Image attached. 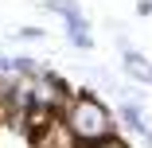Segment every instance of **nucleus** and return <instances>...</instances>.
<instances>
[{
  "label": "nucleus",
  "instance_id": "3",
  "mask_svg": "<svg viewBox=\"0 0 152 148\" xmlns=\"http://www.w3.org/2000/svg\"><path fill=\"white\" fill-rule=\"evenodd\" d=\"M121 63H125V70H129V78H137L140 86H152V63L140 55V51H133L129 43H125V55H121Z\"/></svg>",
  "mask_w": 152,
  "mask_h": 148
},
{
  "label": "nucleus",
  "instance_id": "8",
  "mask_svg": "<svg viewBox=\"0 0 152 148\" xmlns=\"http://www.w3.org/2000/svg\"><path fill=\"white\" fill-rule=\"evenodd\" d=\"M20 39H43V31L39 27H27V31H20Z\"/></svg>",
  "mask_w": 152,
  "mask_h": 148
},
{
  "label": "nucleus",
  "instance_id": "7",
  "mask_svg": "<svg viewBox=\"0 0 152 148\" xmlns=\"http://www.w3.org/2000/svg\"><path fill=\"white\" fill-rule=\"evenodd\" d=\"M90 148H129V140H121V136L113 133V136H105V140H98V144H90Z\"/></svg>",
  "mask_w": 152,
  "mask_h": 148
},
{
  "label": "nucleus",
  "instance_id": "6",
  "mask_svg": "<svg viewBox=\"0 0 152 148\" xmlns=\"http://www.w3.org/2000/svg\"><path fill=\"white\" fill-rule=\"evenodd\" d=\"M78 4H74V0H47V12H58V16H70Z\"/></svg>",
  "mask_w": 152,
  "mask_h": 148
},
{
  "label": "nucleus",
  "instance_id": "9",
  "mask_svg": "<svg viewBox=\"0 0 152 148\" xmlns=\"http://www.w3.org/2000/svg\"><path fill=\"white\" fill-rule=\"evenodd\" d=\"M144 140H148V148H152V133H144Z\"/></svg>",
  "mask_w": 152,
  "mask_h": 148
},
{
  "label": "nucleus",
  "instance_id": "2",
  "mask_svg": "<svg viewBox=\"0 0 152 148\" xmlns=\"http://www.w3.org/2000/svg\"><path fill=\"white\" fill-rule=\"evenodd\" d=\"M31 148H82V144L70 136V129L63 125V117H55L39 136H31Z\"/></svg>",
  "mask_w": 152,
  "mask_h": 148
},
{
  "label": "nucleus",
  "instance_id": "5",
  "mask_svg": "<svg viewBox=\"0 0 152 148\" xmlns=\"http://www.w3.org/2000/svg\"><path fill=\"white\" fill-rule=\"evenodd\" d=\"M121 117H125V125H129V129H137L140 136L148 133V125H144V113H140V105H133V101H125V105H121Z\"/></svg>",
  "mask_w": 152,
  "mask_h": 148
},
{
  "label": "nucleus",
  "instance_id": "4",
  "mask_svg": "<svg viewBox=\"0 0 152 148\" xmlns=\"http://www.w3.org/2000/svg\"><path fill=\"white\" fill-rule=\"evenodd\" d=\"M66 35H70V43H74V47H82V51L94 47V39H90V23H86V16H82L78 8L66 16Z\"/></svg>",
  "mask_w": 152,
  "mask_h": 148
},
{
  "label": "nucleus",
  "instance_id": "1",
  "mask_svg": "<svg viewBox=\"0 0 152 148\" xmlns=\"http://www.w3.org/2000/svg\"><path fill=\"white\" fill-rule=\"evenodd\" d=\"M58 117H63V125L70 129V136H74L82 148H90V144L113 136V109H109L102 98H94L90 90L70 94L66 109L58 113Z\"/></svg>",
  "mask_w": 152,
  "mask_h": 148
}]
</instances>
